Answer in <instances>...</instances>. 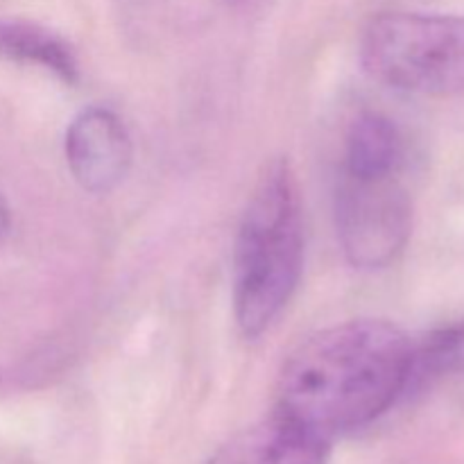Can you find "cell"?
I'll list each match as a JSON object with an SVG mask.
<instances>
[{
	"instance_id": "2",
	"label": "cell",
	"mask_w": 464,
	"mask_h": 464,
	"mask_svg": "<svg viewBox=\"0 0 464 464\" xmlns=\"http://www.w3.org/2000/svg\"><path fill=\"white\" fill-rule=\"evenodd\" d=\"M304 267L299 193L290 163L263 168L234 243V315L245 338L266 334L297 290Z\"/></svg>"
},
{
	"instance_id": "7",
	"label": "cell",
	"mask_w": 464,
	"mask_h": 464,
	"mask_svg": "<svg viewBox=\"0 0 464 464\" xmlns=\"http://www.w3.org/2000/svg\"><path fill=\"white\" fill-rule=\"evenodd\" d=\"M403 140L397 125L381 113H362L352 125L344 154V175L376 179L397 175Z\"/></svg>"
},
{
	"instance_id": "3",
	"label": "cell",
	"mask_w": 464,
	"mask_h": 464,
	"mask_svg": "<svg viewBox=\"0 0 464 464\" xmlns=\"http://www.w3.org/2000/svg\"><path fill=\"white\" fill-rule=\"evenodd\" d=\"M361 59L374 80L420 95L464 93V18L383 12L362 30Z\"/></svg>"
},
{
	"instance_id": "5",
	"label": "cell",
	"mask_w": 464,
	"mask_h": 464,
	"mask_svg": "<svg viewBox=\"0 0 464 464\" xmlns=\"http://www.w3.org/2000/svg\"><path fill=\"white\" fill-rule=\"evenodd\" d=\"M68 170L84 190L109 193L125 179L131 166V136L125 122L104 107L77 113L63 139Z\"/></svg>"
},
{
	"instance_id": "8",
	"label": "cell",
	"mask_w": 464,
	"mask_h": 464,
	"mask_svg": "<svg viewBox=\"0 0 464 464\" xmlns=\"http://www.w3.org/2000/svg\"><path fill=\"white\" fill-rule=\"evenodd\" d=\"M0 54L14 62L45 68L66 84L77 82L80 72L71 45L36 23L0 18Z\"/></svg>"
},
{
	"instance_id": "4",
	"label": "cell",
	"mask_w": 464,
	"mask_h": 464,
	"mask_svg": "<svg viewBox=\"0 0 464 464\" xmlns=\"http://www.w3.org/2000/svg\"><path fill=\"white\" fill-rule=\"evenodd\" d=\"M335 227L344 258L358 270H383L397 261L412 234V202L392 177L344 175L335 193Z\"/></svg>"
},
{
	"instance_id": "1",
	"label": "cell",
	"mask_w": 464,
	"mask_h": 464,
	"mask_svg": "<svg viewBox=\"0 0 464 464\" xmlns=\"http://www.w3.org/2000/svg\"><path fill=\"white\" fill-rule=\"evenodd\" d=\"M412 340L383 320H353L304 340L276 385V412L334 440L372 424L408 392Z\"/></svg>"
},
{
	"instance_id": "9",
	"label": "cell",
	"mask_w": 464,
	"mask_h": 464,
	"mask_svg": "<svg viewBox=\"0 0 464 464\" xmlns=\"http://www.w3.org/2000/svg\"><path fill=\"white\" fill-rule=\"evenodd\" d=\"M460 372H464V320L430 331L421 340H412L408 390Z\"/></svg>"
},
{
	"instance_id": "10",
	"label": "cell",
	"mask_w": 464,
	"mask_h": 464,
	"mask_svg": "<svg viewBox=\"0 0 464 464\" xmlns=\"http://www.w3.org/2000/svg\"><path fill=\"white\" fill-rule=\"evenodd\" d=\"M9 225H12V216H9V208L7 204H5V199L0 198V240L7 236Z\"/></svg>"
},
{
	"instance_id": "6",
	"label": "cell",
	"mask_w": 464,
	"mask_h": 464,
	"mask_svg": "<svg viewBox=\"0 0 464 464\" xmlns=\"http://www.w3.org/2000/svg\"><path fill=\"white\" fill-rule=\"evenodd\" d=\"M331 440L281 412L227 440L208 464H326Z\"/></svg>"
}]
</instances>
